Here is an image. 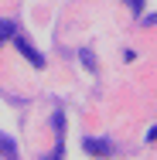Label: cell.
<instances>
[{
  "instance_id": "obj_3",
  "label": "cell",
  "mask_w": 157,
  "mask_h": 160,
  "mask_svg": "<svg viewBox=\"0 0 157 160\" xmlns=\"http://www.w3.org/2000/svg\"><path fill=\"white\" fill-rule=\"evenodd\" d=\"M0 153L7 160H17V143H14L10 136H3V133H0Z\"/></svg>"
},
{
  "instance_id": "obj_6",
  "label": "cell",
  "mask_w": 157,
  "mask_h": 160,
  "mask_svg": "<svg viewBox=\"0 0 157 160\" xmlns=\"http://www.w3.org/2000/svg\"><path fill=\"white\" fill-rule=\"evenodd\" d=\"M126 3H130V10H133V14H140V10H144V0H126Z\"/></svg>"
},
{
  "instance_id": "obj_4",
  "label": "cell",
  "mask_w": 157,
  "mask_h": 160,
  "mask_svg": "<svg viewBox=\"0 0 157 160\" xmlns=\"http://www.w3.org/2000/svg\"><path fill=\"white\" fill-rule=\"evenodd\" d=\"M14 34H17V28H14V21H7V17H0V48H3V41H7V38L14 41Z\"/></svg>"
},
{
  "instance_id": "obj_2",
  "label": "cell",
  "mask_w": 157,
  "mask_h": 160,
  "mask_svg": "<svg viewBox=\"0 0 157 160\" xmlns=\"http://www.w3.org/2000/svg\"><path fill=\"white\" fill-rule=\"evenodd\" d=\"M14 44H17V51H21V55H24V58H28V62L34 65V68H44V58H41V55L34 51L31 44H28L24 38H21V34H14Z\"/></svg>"
},
{
  "instance_id": "obj_1",
  "label": "cell",
  "mask_w": 157,
  "mask_h": 160,
  "mask_svg": "<svg viewBox=\"0 0 157 160\" xmlns=\"http://www.w3.org/2000/svg\"><path fill=\"white\" fill-rule=\"evenodd\" d=\"M82 150H86V153H92V157H99V160H109L113 153H116V147H113L109 140H92V136H86V140H82Z\"/></svg>"
},
{
  "instance_id": "obj_5",
  "label": "cell",
  "mask_w": 157,
  "mask_h": 160,
  "mask_svg": "<svg viewBox=\"0 0 157 160\" xmlns=\"http://www.w3.org/2000/svg\"><path fill=\"white\" fill-rule=\"evenodd\" d=\"M79 55H82V65H86V68H89V72H96V62H92V55H89V51H86V48H82V51H79Z\"/></svg>"
}]
</instances>
